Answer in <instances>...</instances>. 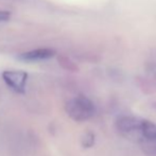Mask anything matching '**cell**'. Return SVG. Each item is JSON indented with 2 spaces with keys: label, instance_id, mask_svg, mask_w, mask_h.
Here are the masks:
<instances>
[{
  "label": "cell",
  "instance_id": "obj_5",
  "mask_svg": "<svg viewBox=\"0 0 156 156\" xmlns=\"http://www.w3.org/2000/svg\"><path fill=\"white\" fill-rule=\"evenodd\" d=\"M58 63H60V65L62 66V67H64L67 70H76V65H74L69 58H65V56H60V58H58Z\"/></svg>",
  "mask_w": 156,
  "mask_h": 156
},
{
  "label": "cell",
  "instance_id": "obj_7",
  "mask_svg": "<svg viewBox=\"0 0 156 156\" xmlns=\"http://www.w3.org/2000/svg\"><path fill=\"white\" fill-rule=\"evenodd\" d=\"M11 18V12L9 11H0V23L1 21H8Z\"/></svg>",
  "mask_w": 156,
  "mask_h": 156
},
{
  "label": "cell",
  "instance_id": "obj_2",
  "mask_svg": "<svg viewBox=\"0 0 156 156\" xmlns=\"http://www.w3.org/2000/svg\"><path fill=\"white\" fill-rule=\"evenodd\" d=\"M142 120L132 116H121L116 121V129L123 137L141 140Z\"/></svg>",
  "mask_w": 156,
  "mask_h": 156
},
{
  "label": "cell",
  "instance_id": "obj_1",
  "mask_svg": "<svg viewBox=\"0 0 156 156\" xmlns=\"http://www.w3.org/2000/svg\"><path fill=\"white\" fill-rule=\"evenodd\" d=\"M66 113L72 120L78 122L86 121L94 116L96 108L94 103L85 96H78L67 102Z\"/></svg>",
  "mask_w": 156,
  "mask_h": 156
},
{
  "label": "cell",
  "instance_id": "obj_3",
  "mask_svg": "<svg viewBox=\"0 0 156 156\" xmlns=\"http://www.w3.org/2000/svg\"><path fill=\"white\" fill-rule=\"evenodd\" d=\"M2 79L10 88L18 94H25L28 81V73L23 70H5L2 72Z\"/></svg>",
  "mask_w": 156,
  "mask_h": 156
},
{
  "label": "cell",
  "instance_id": "obj_4",
  "mask_svg": "<svg viewBox=\"0 0 156 156\" xmlns=\"http://www.w3.org/2000/svg\"><path fill=\"white\" fill-rule=\"evenodd\" d=\"M55 54L56 51L51 48H38V49L30 50V51L21 53L20 55H18V60L28 63L41 62V61L50 60Z\"/></svg>",
  "mask_w": 156,
  "mask_h": 156
},
{
  "label": "cell",
  "instance_id": "obj_6",
  "mask_svg": "<svg viewBox=\"0 0 156 156\" xmlns=\"http://www.w3.org/2000/svg\"><path fill=\"white\" fill-rule=\"evenodd\" d=\"M94 136L93 133H86L82 138V144L85 148H89L94 144Z\"/></svg>",
  "mask_w": 156,
  "mask_h": 156
}]
</instances>
